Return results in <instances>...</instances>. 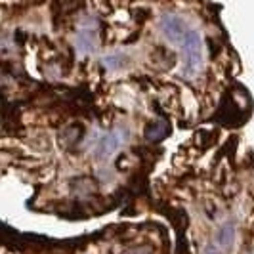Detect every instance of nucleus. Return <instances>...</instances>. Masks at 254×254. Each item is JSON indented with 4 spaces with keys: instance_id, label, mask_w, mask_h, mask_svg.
I'll return each mask as SVG.
<instances>
[{
    "instance_id": "1",
    "label": "nucleus",
    "mask_w": 254,
    "mask_h": 254,
    "mask_svg": "<svg viewBox=\"0 0 254 254\" xmlns=\"http://www.w3.org/2000/svg\"><path fill=\"white\" fill-rule=\"evenodd\" d=\"M182 48H184V60H186L184 75L186 76L197 75L199 69H201V65H203V42H201L199 33L188 31V35H186L184 42H182Z\"/></svg>"
},
{
    "instance_id": "2",
    "label": "nucleus",
    "mask_w": 254,
    "mask_h": 254,
    "mask_svg": "<svg viewBox=\"0 0 254 254\" xmlns=\"http://www.w3.org/2000/svg\"><path fill=\"white\" fill-rule=\"evenodd\" d=\"M161 29L166 35V38L174 40V42H184V38L188 35V27L184 25V21L176 15H165L161 21Z\"/></svg>"
},
{
    "instance_id": "3",
    "label": "nucleus",
    "mask_w": 254,
    "mask_h": 254,
    "mask_svg": "<svg viewBox=\"0 0 254 254\" xmlns=\"http://www.w3.org/2000/svg\"><path fill=\"white\" fill-rule=\"evenodd\" d=\"M84 134H86V127L82 123H71L60 134V143L65 149H75L80 145V141L84 140Z\"/></svg>"
},
{
    "instance_id": "4",
    "label": "nucleus",
    "mask_w": 254,
    "mask_h": 254,
    "mask_svg": "<svg viewBox=\"0 0 254 254\" xmlns=\"http://www.w3.org/2000/svg\"><path fill=\"white\" fill-rule=\"evenodd\" d=\"M71 191L78 199H92V197L98 195L100 186H98L96 180L90 178V176H78V178L71 182Z\"/></svg>"
},
{
    "instance_id": "5",
    "label": "nucleus",
    "mask_w": 254,
    "mask_h": 254,
    "mask_svg": "<svg viewBox=\"0 0 254 254\" xmlns=\"http://www.w3.org/2000/svg\"><path fill=\"white\" fill-rule=\"evenodd\" d=\"M121 136H119V132H107V134H103L100 141H98V145H96V157L98 159H109L111 155H113L119 147H121Z\"/></svg>"
},
{
    "instance_id": "6",
    "label": "nucleus",
    "mask_w": 254,
    "mask_h": 254,
    "mask_svg": "<svg viewBox=\"0 0 254 254\" xmlns=\"http://www.w3.org/2000/svg\"><path fill=\"white\" fill-rule=\"evenodd\" d=\"M170 134V125L165 119H157V121H151L147 123L145 128H143V138L149 141V143H159L163 141Z\"/></svg>"
},
{
    "instance_id": "7",
    "label": "nucleus",
    "mask_w": 254,
    "mask_h": 254,
    "mask_svg": "<svg viewBox=\"0 0 254 254\" xmlns=\"http://www.w3.org/2000/svg\"><path fill=\"white\" fill-rule=\"evenodd\" d=\"M233 241H235V226L233 224H224L216 233V247L222 253H228L233 247Z\"/></svg>"
},
{
    "instance_id": "8",
    "label": "nucleus",
    "mask_w": 254,
    "mask_h": 254,
    "mask_svg": "<svg viewBox=\"0 0 254 254\" xmlns=\"http://www.w3.org/2000/svg\"><path fill=\"white\" fill-rule=\"evenodd\" d=\"M76 46L80 48V52H84V54H90V52L96 50V46H98V37H96L94 29L86 27L82 33H78V37H76Z\"/></svg>"
},
{
    "instance_id": "9",
    "label": "nucleus",
    "mask_w": 254,
    "mask_h": 254,
    "mask_svg": "<svg viewBox=\"0 0 254 254\" xmlns=\"http://www.w3.org/2000/svg\"><path fill=\"white\" fill-rule=\"evenodd\" d=\"M102 64L105 65L107 69H111V71H119V69L127 67L128 60L125 54H113V56H105L102 60Z\"/></svg>"
},
{
    "instance_id": "10",
    "label": "nucleus",
    "mask_w": 254,
    "mask_h": 254,
    "mask_svg": "<svg viewBox=\"0 0 254 254\" xmlns=\"http://www.w3.org/2000/svg\"><path fill=\"white\" fill-rule=\"evenodd\" d=\"M119 254H153V253L147 245H136V247H128V249L119 251Z\"/></svg>"
},
{
    "instance_id": "11",
    "label": "nucleus",
    "mask_w": 254,
    "mask_h": 254,
    "mask_svg": "<svg viewBox=\"0 0 254 254\" xmlns=\"http://www.w3.org/2000/svg\"><path fill=\"white\" fill-rule=\"evenodd\" d=\"M206 254H222V251L218 249L216 245L214 247H208V251H206Z\"/></svg>"
}]
</instances>
